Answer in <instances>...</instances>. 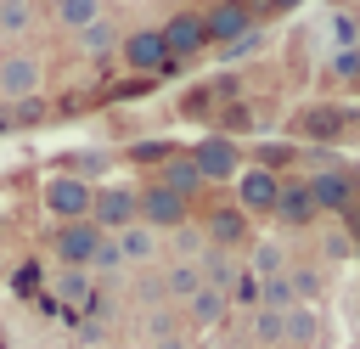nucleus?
<instances>
[{"instance_id": "23", "label": "nucleus", "mask_w": 360, "mask_h": 349, "mask_svg": "<svg viewBox=\"0 0 360 349\" xmlns=\"http://www.w3.org/2000/svg\"><path fill=\"white\" fill-rule=\"evenodd\" d=\"M84 270H90V276H101V281H112V276H124L129 265H124V253H118V242H112V236H101V248L90 253V265H84Z\"/></svg>"}, {"instance_id": "29", "label": "nucleus", "mask_w": 360, "mask_h": 349, "mask_svg": "<svg viewBox=\"0 0 360 349\" xmlns=\"http://www.w3.org/2000/svg\"><path fill=\"white\" fill-rule=\"evenodd\" d=\"M174 236V259H202V225H180V231H169Z\"/></svg>"}, {"instance_id": "18", "label": "nucleus", "mask_w": 360, "mask_h": 349, "mask_svg": "<svg viewBox=\"0 0 360 349\" xmlns=\"http://www.w3.org/2000/svg\"><path fill=\"white\" fill-rule=\"evenodd\" d=\"M281 343H298V349L321 343V315H315L309 304H292V310H281Z\"/></svg>"}, {"instance_id": "13", "label": "nucleus", "mask_w": 360, "mask_h": 349, "mask_svg": "<svg viewBox=\"0 0 360 349\" xmlns=\"http://www.w3.org/2000/svg\"><path fill=\"white\" fill-rule=\"evenodd\" d=\"M354 118H360L354 107H332V101H315V107H304V113H298V135H309V141H338V135H343Z\"/></svg>"}, {"instance_id": "31", "label": "nucleus", "mask_w": 360, "mask_h": 349, "mask_svg": "<svg viewBox=\"0 0 360 349\" xmlns=\"http://www.w3.org/2000/svg\"><path fill=\"white\" fill-rule=\"evenodd\" d=\"M253 158H259V163H253V169H270V174H276V169H281V163H292V146H287V141H264V146H259V152H253Z\"/></svg>"}, {"instance_id": "3", "label": "nucleus", "mask_w": 360, "mask_h": 349, "mask_svg": "<svg viewBox=\"0 0 360 349\" xmlns=\"http://www.w3.org/2000/svg\"><path fill=\"white\" fill-rule=\"evenodd\" d=\"M191 163H197L202 186H214V180H236V174H242V146H236L231 135H202V141L191 146Z\"/></svg>"}, {"instance_id": "5", "label": "nucleus", "mask_w": 360, "mask_h": 349, "mask_svg": "<svg viewBox=\"0 0 360 349\" xmlns=\"http://www.w3.org/2000/svg\"><path fill=\"white\" fill-rule=\"evenodd\" d=\"M304 191H309V203H315V214H349L354 208V174L349 169H315L309 180H304Z\"/></svg>"}, {"instance_id": "37", "label": "nucleus", "mask_w": 360, "mask_h": 349, "mask_svg": "<svg viewBox=\"0 0 360 349\" xmlns=\"http://www.w3.org/2000/svg\"><path fill=\"white\" fill-rule=\"evenodd\" d=\"M152 349H191V343H186L180 332H169V338H152Z\"/></svg>"}, {"instance_id": "35", "label": "nucleus", "mask_w": 360, "mask_h": 349, "mask_svg": "<svg viewBox=\"0 0 360 349\" xmlns=\"http://www.w3.org/2000/svg\"><path fill=\"white\" fill-rule=\"evenodd\" d=\"M332 73L354 84V79H360V45H343V51H338V62H332Z\"/></svg>"}, {"instance_id": "14", "label": "nucleus", "mask_w": 360, "mask_h": 349, "mask_svg": "<svg viewBox=\"0 0 360 349\" xmlns=\"http://www.w3.org/2000/svg\"><path fill=\"white\" fill-rule=\"evenodd\" d=\"M270 220H276L281 231H309V225L321 220L315 203H309V191H304V180H281V197H276Z\"/></svg>"}, {"instance_id": "6", "label": "nucleus", "mask_w": 360, "mask_h": 349, "mask_svg": "<svg viewBox=\"0 0 360 349\" xmlns=\"http://www.w3.org/2000/svg\"><path fill=\"white\" fill-rule=\"evenodd\" d=\"M39 84H45V62L34 51H6L0 56V96L6 101H28V96H39Z\"/></svg>"}, {"instance_id": "30", "label": "nucleus", "mask_w": 360, "mask_h": 349, "mask_svg": "<svg viewBox=\"0 0 360 349\" xmlns=\"http://www.w3.org/2000/svg\"><path fill=\"white\" fill-rule=\"evenodd\" d=\"M174 315H180L174 304H152V310H146V332H152V338H169V332H180V321H174Z\"/></svg>"}, {"instance_id": "32", "label": "nucleus", "mask_w": 360, "mask_h": 349, "mask_svg": "<svg viewBox=\"0 0 360 349\" xmlns=\"http://www.w3.org/2000/svg\"><path fill=\"white\" fill-rule=\"evenodd\" d=\"M259 45H264V34H259V23H253L242 39H231V45H225V62H242V56H253Z\"/></svg>"}, {"instance_id": "24", "label": "nucleus", "mask_w": 360, "mask_h": 349, "mask_svg": "<svg viewBox=\"0 0 360 349\" xmlns=\"http://www.w3.org/2000/svg\"><path fill=\"white\" fill-rule=\"evenodd\" d=\"M56 293H62L68 304H90V293H96V276H90V270H73V265H62V276H56Z\"/></svg>"}, {"instance_id": "17", "label": "nucleus", "mask_w": 360, "mask_h": 349, "mask_svg": "<svg viewBox=\"0 0 360 349\" xmlns=\"http://www.w3.org/2000/svg\"><path fill=\"white\" fill-rule=\"evenodd\" d=\"M197 270H202V287H214V293H236L242 287V265H236V253H219V248H202V259H197Z\"/></svg>"}, {"instance_id": "16", "label": "nucleus", "mask_w": 360, "mask_h": 349, "mask_svg": "<svg viewBox=\"0 0 360 349\" xmlns=\"http://www.w3.org/2000/svg\"><path fill=\"white\" fill-rule=\"evenodd\" d=\"M112 242H118V253H124V265H152L158 253H163V236L152 231V225H124V231H112Z\"/></svg>"}, {"instance_id": "19", "label": "nucleus", "mask_w": 360, "mask_h": 349, "mask_svg": "<svg viewBox=\"0 0 360 349\" xmlns=\"http://www.w3.org/2000/svg\"><path fill=\"white\" fill-rule=\"evenodd\" d=\"M197 287H202V270H197V259H174V265L163 270V293H169V304H186Z\"/></svg>"}, {"instance_id": "15", "label": "nucleus", "mask_w": 360, "mask_h": 349, "mask_svg": "<svg viewBox=\"0 0 360 349\" xmlns=\"http://www.w3.org/2000/svg\"><path fill=\"white\" fill-rule=\"evenodd\" d=\"M158 186H169L174 197H197L202 191V174H197V163H191V152H169L163 163H158Z\"/></svg>"}, {"instance_id": "10", "label": "nucleus", "mask_w": 360, "mask_h": 349, "mask_svg": "<svg viewBox=\"0 0 360 349\" xmlns=\"http://www.w3.org/2000/svg\"><path fill=\"white\" fill-rule=\"evenodd\" d=\"M101 236H107V231H96L90 220H62V225H56V236H51V248H56V259H62V265L84 270V265H90V253L101 248Z\"/></svg>"}, {"instance_id": "2", "label": "nucleus", "mask_w": 360, "mask_h": 349, "mask_svg": "<svg viewBox=\"0 0 360 349\" xmlns=\"http://www.w3.org/2000/svg\"><path fill=\"white\" fill-rule=\"evenodd\" d=\"M90 197H96V186L90 180H79V174H51L45 180V191H39V203H45V214H56V220H90Z\"/></svg>"}, {"instance_id": "1", "label": "nucleus", "mask_w": 360, "mask_h": 349, "mask_svg": "<svg viewBox=\"0 0 360 349\" xmlns=\"http://www.w3.org/2000/svg\"><path fill=\"white\" fill-rule=\"evenodd\" d=\"M135 220H141V225H152V231L163 236V231L191 225V203H186V197H174L169 186H158V180H152L146 191H135Z\"/></svg>"}, {"instance_id": "11", "label": "nucleus", "mask_w": 360, "mask_h": 349, "mask_svg": "<svg viewBox=\"0 0 360 349\" xmlns=\"http://www.w3.org/2000/svg\"><path fill=\"white\" fill-rule=\"evenodd\" d=\"M276 197H281V174H270V169H242L236 174V208L242 214H270Z\"/></svg>"}, {"instance_id": "22", "label": "nucleus", "mask_w": 360, "mask_h": 349, "mask_svg": "<svg viewBox=\"0 0 360 349\" xmlns=\"http://www.w3.org/2000/svg\"><path fill=\"white\" fill-rule=\"evenodd\" d=\"M51 6H56V23H62V28H73V34H79V28H90V23L101 17V0H51Z\"/></svg>"}, {"instance_id": "8", "label": "nucleus", "mask_w": 360, "mask_h": 349, "mask_svg": "<svg viewBox=\"0 0 360 349\" xmlns=\"http://www.w3.org/2000/svg\"><path fill=\"white\" fill-rule=\"evenodd\" d=\"M253 28V6L248 0H219V6H208L202 11V34H208V45H231V39H242Z\"/></svg>"}, {"instance_id": "4", "label": "nucleus", "mask_w": 360, "mask_h": 349, "mask_svg": "<svg viewBox=\"0 0 360 349\" xmlns=\"http://www.w3.org/2000/svg\"><path fill=\"white\" fill-rule=\"evenodd\" d=\"M158 34H163V51H169V68H180V62H191V56H202V51H208L202 11H174Z\"/></svg>"}, {"instance_id": "28", "label": "nucleus", "mask_w": 360, "mask_h": 349, "mask_svg": "<svg viewBox=\"0 0 360 349\" xmlns=\"http://www.w3.org/2000/svg\"><path fill=\"white\" fill-rule=\"evenodd\" d=\"M259 304H264V310H292V304H298V298H292V287H287V270L259 281Z\"/></svg>"}, {"instance_id": "25", "label": "nucleus", "mask_w": 360, "mask_h": 349, "mask_svg": "<svg viewBox=\"0 0 360 349\" xmlns=\"http://www.w3.org/2000/svg\"><path fill=\"white\" fill-rule=\"evenodd\" d=\"M281 270H287V248L281 242H253V281L281 276Z\"/></svg>"}, {"instance_id": "39", "label": "nucleus", "mask_w": 360, "mask_h": 349, "mask_svg": "<svg viewBox=\"0 0 360 349\" xmlns=\"http://www.w3.org/2000/svg\"><path fill=\"white\" fill-rule=\"evenodd\" d=\"M0 270H6V253H0Z\"/></svg>"}, {"instance_id": "27", "label": "nucleus", "mask_w": 360, "mask_h": 349, "mask_svg": "<svg viewBox=\"0 0 360 349\" xmlns=\"http://www.w3.org/2000/svg\"><path fill=\"white\" fill-rule=\"evenodd\" d=\"M287 287H292L298 304H309V298L321 293V270H315V265H287Z\"/></svg>"}, {"instance_id": "21", "label": "nucleus", "mask_w": 360, "mask_h": 349, "mask_svg": "<svg viewBox=\"0 0 360 349\" xmlns=\"http://www.w3.org/2000/svg\"><path fill=\"white\" fill-rule=\"evenodd\" d=\"M79 45H84V56H112L118 51V28L107 17H96L90 28H79Z\"/></svg>"}, {"instance_id": "9", "label": "nucleus", "mask_w": 360, "mask_h": 349, "mask_svg": "<svg viewBox=\"0 0 360 349\" xmlns=\"http://www.w3.org/2000/svg\"><path fill=\"white\" fill-rule=\"evenodd\" d=\"M90 225L96 231H124V225H135V191L129 186H96V197H90Z\"/></svg>"}, {"instance_id": "12", "label": "nucleus", "mask_w": 360, "mask_h": 349, "mask_svg": "<svg viewBox=\"0 0 360 349\" xmlns=\"http://www.w3.org/2000/svg\"><path fill=\"white\" fill-rule=\"evenodd\" d=\"M202 242H208V248H219V253H236V248H248V242H253V231H248V214H242V208H214V214L202 220Z\"/></svg>"}, {"instance_id": "34", "label": "nucleus", "mask_w": 360, "mask_h": 349, "mask_svg": "<svg viewBox=\"0 0 360 349\" xmlns=\"http://www.w3.org/2000/svg\"><path fill=\"white\" fill-rule=\"evenodd\" d=\"M253 338H259V343H281V310H259Z\"/></svg>"}, {"instance_id": "20", "label": "nucleus", "mask_w": 360, "mask_h": 349, "mask_svg": "<svg viewBox=\"0 0 360 349\" xmlns=\"http://www.w3.org/2000/svg\"><path fill=\"white\" fill-rule=\"evenodd\" d=\"M186 315H191L197 326H219V321L231 315V298H225V293H214V287H197V293L186 298Z\"/></svg>"}, {"instance_id": "36", "label": "nucleus", "mask_w": 360, "mask_h": 349, "mask_svg": "<svg viewBox=\"0 0 360 349\" xmlns=\"http://www.w3.org/2000/svg\"><path fill=\"white\" fill-rule=\"evenodd\" d=\"M11 281H17V293H28V287H34V281H39V265H22V270H17V276H11Z\"/></svg>"}, {"instance_id": "33", "label": "nucleus", "mask_w": 360, "mask_h": 349, "mask_svg": "<svg viewBox=\"0 0 360 349\" xmlns=\"http://www.w3.org/2000/svg\"><path fill=\"white\" fill-rule=\"evenodd\" d=\"M169 152H174L169 141H135V146H129V163H163Z\"/></svg>"}, {"instance_id": "38", "label": "nucleus", "mask_w": 360, "mask_h": 349, "mask_svg": "<svg viewBox=\"0 0 360 349\" xmlns=\"http://www.w3.org/2000/svg\"><path fill=\"white\" fill-rule=\"evenodd\" d=\"M270 11H292V6H304V0H264Z\"/></svg>"}, {"instance_id": "26", "label": "nucleus", "mask_w": 360, "mask_h": 349, "mask_svg": "<svg viewBox=\"0 0 360 349\" xmlns=\"http://www.w3.org/2000/svg\"><path fill=\"white\" fill-rule=\"evenodd\" d=\"M34 28V0H0V39Z\"/></svg>"}, {"instance_id": "7", "label": "nucleus", "mask_w": 360, "mask_h": 349, "mask_svg": "<svg viewBox=\"0 0 360 349\" xmlns=\"http://www.w3.org/2000/svg\"><path fill=\"white\" fill-rule=\"evenodd\" d=\"M118 56H124L129 73H169V51H163V34L158 28L118 34Z\"/></svg>"}]
</instances>
